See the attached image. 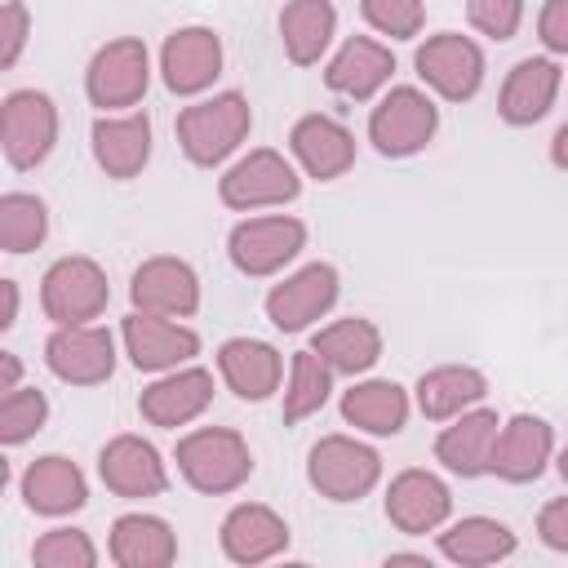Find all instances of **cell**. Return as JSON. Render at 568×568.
Here are the masks:
<instances>
[{"label":"cell","mask_w":568,"mask_h":568,"mask_svg":"<svg viewBox=\"0 0 568 568\" xmlns=\"http://www.w3.org/2000/svg\"><path fill=\"white\" fill-rule=\"evenodd\" d=\"M248 129H253V106L240 89H222L213 98L182 106L178 124H173L182 155L200 169H217L222 160H231L244 146Z\"/></svg>","instance_id":"1"},{"label":"cell","mask_w":568,"mask_h":568,"mask_svg":"<svg viewBox=\"0 0 568 568\" xmlns=\"http://www.w3.org/2000/svg\"><path fill=\"white\" fill-rule=\"evenodd\" d=\"M173 462H178V475L204 497H226V493L244 488L248 475H253V448L231 426L186 430L173 448Z\"/></svg>","instance_id":"2"},{"label":"cell","mask_w":568,"mask_h":568,"mask_svg":"<svg viewBox=\"0 0 568 568\" xmlns=\"http://www.w3.org/2000/svg\"><path fill=\"white\" fill-rule=\"evenodd\" d=\"M306 484L333 506L364 501L382 484V453L355 435H342V430L320 435L306 453Z\"/></svg>","instance_id":"3"},{"label":"cell","mask_w":568,"mask_h":568,"mask_svg":"<svg viewBox=\"0 0 568 568\" xmlns=\"http://www.w3.org/2000/svg\"><path fill=\"white\" fill-rule=\"evenodd\" d=\"M439 133V106L417 84H390L368 111V142L386 160H408Z\"/></svg>","instance_id":"4"},{"label":"cell","mask_w":568,"mask_h":568,"mask_svg":"<svg viewBox=\"0 0 568 568\" xmlns=\"http://www.w3.org/2000/svg\"><path fill=\"white\" fill-rule=\"evenodd\" d=\"M302 195V173L297 160H284L275 146H253L240 155L222 178H217V200L235 213H257V209H284Z\"/></svg>","instance_id":"5"},{"label":"cell","mask_w":568,"mask_h":568,"mask_svg":"<svg viewBox=\"0 0 568 568\" xmlns=\"http://www.w3.org/2000/svg\"><path fill=\"white\" fill-rule=\"evenodd\" d=\"M151 89V53L138 36H115L102 49H93L84 67V93L89 102L111 115V111H133Z\"/></svg>","instance_id":"6"},{"label":"cell","mask_w":568,"mask_h":568,"mask_svg":"<svg viewBox=\"0 0 568 568\" xmlns=\"http://www.w3.org/2000/svg\"><path fill=\"white\" fill-rule=\"evenodd\" d=\"M306 248V222L293 213H262V217H244L231 226L226 235V257L240 275L248 280H266L280 275L288 262H297V253Z\"/></svg>","instance_id":"7"},{"label":"cell","mask_w":568,"mask_h":568,"mask_svg":"<svg viewBox=\"0 0 568 568\" xmlns=\"http://www.w3.org/2000/svg\"><path fill=\"white\" fill-rule=\"evenodd\" d=\"M58 146V106L44 89H13L0 102V151L9 169H40Z\"/></svg>","instance_id":"8"},{"label":"cell","mask_w":568,"mask_h":568,"mask_svg":"<svg viewBox=\"0 0 568 568\" xmlns=\"http://www.w3.org/2000/svg\"><path fill=\"white\" fill-rule=\"evenodd\" d=\"M106 271L84 253H67L40 275V311L53 324H93L106 311Z\"/></svg>","instance_id":"9"},{"label":"cell","mask_w":568,"mask_h":568,"mask_svg":"<svg viewBox=\"0 0 568 568\" xmlns=\"http://www.w3.org/2000/svg\"><path fill=\"white\" fill-rule=\"evenodd\" d=\"M413 67H417V80L444 102H470L484 89V71H488L484 49L462 31L426 36L413 53Z\"/></svg>","instance_id":"10"},{"label":"cell","mask_w":568,"mask_h":568,"mask_svg":"<svg viewBox=\"0 0 568 568\" xmlns=\"http://www.w3.org/2000/svg\"><path fill=\"white\" fill-rule=\"evenodd\" d=\"M337 293H342L337 266L333 262H306L293 275H284L280 284H271L262 306H266V320L280 333H302L337 306Z\"/></svg>","instance_id":"11"},{"label":"cell","mask_w":568,"mask_h":568,"mask_svg":"<svg viewBox=\"0 0 568 568\" xmlns=\"http://www.w3.org/2000/svg\"><path fill=\"white\" fill-rule=\"evenodd\" d=\"M44 364L67 386H102L115 373V337L102 324H53Z\"/></svg>","instance_id":"12"},{"label":"cell","mask_w":568,"mask_h":568,"mask_svg":"<svg viewBox=\"0 0 568 568\" xmlns=\"http://www.w3.org/2000/svg\"><path fill=\"white\" fill-rule=\"evenodd\" d=\"M222 62H226L222 36L200 22L169 31L160 44V80L178 98H195V93L213 89V80L222 75Z\"/></svg>","instance_id":"13"},{"label":"cell","mask_w":568,"mask_h":568,"mask_svg":"<svg viewBox=\"0 0 568 568\" xmlns=\"http://www.w3.org/2000/svg\"><path fill=\"white\" fill-rule=\"evenodd\" d=\"M120 342L138 373H169L200 355L195 328H186L182 320H169V315H151V311H129L120 324Z\"/></svg>","instance_id":"14"},{"label":"cell","mask_w":568,"mask_h":568,"mask_svg":"<svg viewBox=\"0 0 568 568\" xmlns=\"http://www.w3.org/2000/svg\"><path fill=\"white\" fill-rule=\"evenodd\" d=\"M382 510H386V519H390L395 532L426 537V532H439L448 524V515H453V488L435 470L408 466V470H399L386 484Z\"/></svg>","instance_id":"15"},{"label":"cell","mask_w":568,"mask_h":568,"mask_svg":"<svg viewBox=\"0 0 568 568\" xmlns=\"http://www.w3.org/2000/svg\"><path fill=\"white\" fill-rule=\"evenodd\" d=\"M98 479L106 484L111 497H124V501H146V497L169 493V466H164L160 448L142 435L106 439L98 453Z\"/></svg>","instance_id":"16"},{"label":"cell","mask_w":568,"mask_h":568,"mask_svg":"<svg viewBox=\"0 0 568 568\" xmlns=\"http://www.w3.org/2000/svg\"><path fill=\"white\" fill-rule=\"evenodd\" d=\"M129 302H133V311L186 320L200 311V275L186 257L155 253L129 275Z\"/></svg>","instance_id":"17"},{"label":"cell","mask_w":568,"mask_h":568,"mask_svg":"<svg viewBox=\"0 0 568 568\" xmlns=\"http://www.w3.org/2000/svg\"><path fill=\"white\" fill-rule=\"evenodd\" d=\"M209 404H213V373L200 368V364H182V368L155 373V382L142 386V395H138L142 422L160 426V430L191 426L195 417H204Z\"/></svg>","instance_id":"18"},{"label":"cell","mask_w":568,"mask_h":568,"mask_svg":"<svg viewBox=\"0 0 568 568\" xmlns=\"http://www.w3.org/2000/svg\"><path fill=\"white\" fill-rule=\"evenodd\" d=\"M288 541H293L288 519L280 510H271L266 501H235L222 515V528H217L222 555L240 568H253V564H266V559L284 555Z\"/></svg>","instance_id":"19"},{"label":"cell","mask_w":568,"mask_h":568,"mask_svg":"<svg viewBox=\"0 0 568 568\" xmlns=\"http://www.w3.org/2000/svg\"><path fill=\"white\" fill-rule=\"evenodd\" d=\"M497 435H501V417L484 404L457 413L444 422V430L435 435V462L457 475V479H479V475H493V448H497Z\"/></svg>","instance_id":"20"},{"label":"cell","mask_w":568,"mask_h":568,"mask_svg":"<svg viewBox=\"0 0 568 568\" xmlns=\"http://www.w3.org/2000/svg\"><path fill=\"white\" fill-rule=\"evenodd\" d=\"M151 142L155 133L146 111H111V115H98L89 129L93 164L115 182H129L151 164Z\"/></svg>","instance_id":"21"},{"label":"cell","mask_w":568,"mask_h":568,"mask_svg":"<svg viewBox=\"0 0 568 568\" xmlns=\"http://www.w3.org/2000/svg\"><path fill=\"white\" fill-rule=\"evenodd\" d=\"M18 497H22V506H27L31 515L67 519V515H75V510L89 506V479H84V470H80L71 457L44 453V457H36V462L22 470Z\"/></svg>","instance_id":"22"},{"label":"cell","mask_w":568,"mask_h":568,"mask_svg":"<svg viewBox=\"0 0 568 568\" xmlns=\"http://www.w3.org/2000/svg\"><path fill=\"white\" fill-rule=\"evenodd\" d=\"M288 151L297 160V169L315 182H337L351 164H355V133L337 120V115H324V111H311L302 115L293 129H288Z\"/></svg>","instance_id":"23"},{"label":"cell","mask_w":568,"mask_h":568,"mask_svg":"<svg viewBox=\"0 0 568 568\" xmlns=\"http://www.w3.org/2000/svg\"><path fill=\"white\" fill-rule=\"evenodd\" d=\"M555 457V426L537 413H515L501 422L497 448H493V475L506 484H532L546 475Z\"/></svg>","instance_id":"24"},{"label":"cell","mask_w":568,"mask_h":568,"mask_svg":"<svg viewBox=\"0 0 568 568\" xmlns=\"http://www.w3.org/2000/svg\"><path fill=\"white\" fill-rule=\"evenodd\" d=\"M217 377L244 404H262L284 382V355L262 337H226L217 346Z\"/></svg>","instance_id":"25"},{"label":"cell","mask_w":568,"mask_h":568,"mask_svg":"<svg viewBox=\"0 0 568 568\" xmlns=\"http://www.w3.org/2000/svg\"><path fill=\"white\" fill-rule=\"evenodd\" d=\"M395 75V53L390 44L373 40V36H351L342 40V49L328 58L324 67V84L337 93V98H351V102H368L377 98Z\"/></svg>","instance_id":"26"},{"label":"cell","mask_w":568,"mask_h":568,"mask_svg":"<svg viewBox=\"0 0 568 568\" xmlns=\"http://www.w3.org/2000/svg\"><path fill=\"white\" fill-rule=\"evenodd\" d=\"M559 84H564V71H559L555 58H519L501 80L497 115L515 129H528V124L550 115V106L559 98Z\"/></svg>","instance_id":"27"},{"label":"cell","mask_w":568,"mask_h":568,"mask_svg":"<svg viewBox=\"0 0 568 568\" xmlns=\"http://www.w3.org/2000/svg\"><path fill=\"white\" fill-rule=\"evenodd\" d=\"M435 546L457 568H488V564L510 559L519 550V537L510 524H501L493 515H462L435 532Z\"/></svg>","instance_id":"28"},{"label":"cell","mask_w":568,"mask_h":568,"mask_svg":"<svg viewBox=\"0 0 568 568\" xmlns=\"http://www.w3.org/2000/svg\"><path fill=\"white\" fill-rule=\"evenodd\" d=\"M342 422L364 430V435H399L408 426V413H413V399L399 382L390 377H364V382H351V390H342Z\"/></svg>","instance_id":"29"},{"label":"cell","mask_w":568,"mask_h":568,"mask_svg":"<svg viewBox=\"0 0 568 568\" xmlns=\"http://www.w3.org/2000/svg\"><path fill=\"white\" fill-rule=\"evenodd\" d=\"M106 555L120 568H169L178 559V532L151 510H129L111 524Z\"/></svg>","instance_id":"30"},{"label":"cell","mask_w":568,"mask_h":568,"mask_svg":"<svg viewBox=\"0 0 568 568\" xmlns=\"http://www.w3.org/2000/svg\"><path fill=\"white\" fill-rule=\"evenodd\" d=\"M488 395V377L475 368V364H439V368H426L413 386V399L422 408L426 422H448L475 404H484Z\"/></svg>","instance_id":"31"},{"label":"cell","mask_w":568,"mask_h":568,"mask_svg":"<svg viewBox=\"0 0 568 568\" xmlns=\"http://www.w3.org/2000/svg\"><path fill=\"white\" fill-rule=\"evenodd\" d=\"M311 351H320V359L337 377H364L382 359V328L364 315H346V320L324 324L311 337Z\"/></svg>","instance_id":"32"},{"label":"cell","mask_w":568,"mask_h":568,"mask_svg":"<svg viewBox=\"0 0 568 568\" xmlns=\"http://www.w3.org/2000/svg\"><path fill=\"white\" fill-rule=\"evenodd\" d=\"M337 36L333 0H288L280 9V44L293 67H315Z\"/></svg>","instance_id":"33"},{"label":"cell","mask_w":568,"mask_h":568,"mask_svg":"<svg viewBox=\"0 0 568 568\" xmlns=\"http://www.w3.org/2000/svg\"><path fill=\"white\" fill-rule=\"evenodd\" d=\"M333 368L320 359V351H293V359H288V382H284V408H280V417H284V426H297V422H306V417H315L324 404H328V395H333Z\"/></svg>","instance_id":"34"},{"label":"cell","mask_w":568,"mask_h":568,"mask_svg":"<svg viewBox=\"0 0 568 568\" xmlns=\"http://www.w3.org/2000/svg\"><path fill=\"white\" fill-rule=\"evenodd\" d=\"M49 240V204L31 191H4L0 195V248L9 257H22Z\"/></svg>","instance_id":"35"},{"label":"cell","mask_w":568,"mask_h":568,"mask_svg":"<svg viewBox=\"0 0 568 568\" xmlns=\"http://www.w3.org/2000/svg\"><path fill=\"white\" fill-rule=\"evenodd\" d=\"M49 422V399L44 390L36 386H18V390H4L0 399V444L4 448H18L27 439H36Z\"/></svg>","instance_id":"36"},{"label":"cell","mask_w":568,"mask_h":568,"mask_svg":"<svg viewBox=\"0 0 568 568\" xmlns=\"http://www.w3.org/2000/svg\"><path fill=\"white\" fill-rule=\"evenodd\" d=\"M31 564L36 568H93L98 564V546H93V537L84 528L58 524V528H49V532L36 537Z\"/></svg>","instance_id":"37"},{"label":"cell","mask_w":568,"mask_h":568,"mask_svg":"<svg viewBox=\"0 0 568 568\" xmlns=\"http://www.w3.org/2000/svg\"><path fill=\"white\" fill-rule=\"evenodd\" d=\"M359 13L377 36L390 40H413L426 27V0H359Z\"/></svg>","instance_id":"38"},{"label":"cell","mask_w":568,"mask_h":568,"mask_svg":"<svg viewBox=\"0 0 568 568\" xmlns=\"http://www.w3.org/2000/svg\"><path fill=\"white\" fill-rule=\"evenodd\" d=\"M466 18L488 40H515L524 22V0H466Z\"/></svg>","instance_id":"39"},{"label":"cell","mask_w":568,"mask_h":568,"mask_svg":"<svg viewBox=\"0 0 568 568\" xmlns=\"http://www.w3.org/2000/svg\"><path fill=\"white\" fill-rule=\"evenodd\" d=\"M31 40V13L22 0H4V13H0V71H13L22 49Z\"/></svg>","instance_id":"40"},{"label":"cell","mask_w":568,"mask_h":568,"mask_svg":"<svg viewBox=\"0 0 568 568\" xmlns=\"http://www.w3.org/2000/svg\"><path fill=\"white\" fill-rule=\"evenodd\" d=\"M537 541L555 555H568V493L564 497H550L541 510H537Z\"/></svg>","instance_id":"41"},{"label":"cell","mask_w":568,"mask_h":568,"mask_svg":"<svg viewBox=\"0 0 568 568\" xmlns=\"http://www.w3.org/2000/svg\"><path fill=\"white\" fill-rule=\"evenodd\" d=\"M537 40L546 44L550 58L568 53V0H546L537 13Z\"/></svg>","instance_id":"42"},{"label":"cell","mask_w":568,"mask_h":568,"mask_svg":"<svg viewBox=\"0 0 568 568\" xmlns=\"http://www.w3.org/2000/svg\"><path fill=\"white\" fill-rule=\"evenodd\" d=\"M22 386V359L18 351H0V390H18Z\"/></svg>","instance_id":"43"},{"label":"cell","mask_w":568,"mask_h":568,"mask_svg":"<svg viewBox=\"0 0 568 568\" xmlns=\"http://www.w3.org/2000/svg\"><path fill=\"white\" fill-rule=\"evenodd\" d=\"M0 293H4V315H0V328H13V324H18V280H0Z\"/></svg>","instance_id":"44"},{"label":"cell","mask_w":568,"mask_h":568,"mask_svg":"<svg viewBox=\"0 0 568 568\" xmlns=\"http://www.w3.org/2000/svg\"><path fill=\"white\" fill-rule=\"evenodd\" d=\"M550 164L559 169V173H568V120L555 129V138H550Z\"/></svg>","instance_id":"45"},{"label":"cell","mask_w":568,"mask_h":568,"mask_svg":"<svg viewBox=\"0 0 568 568\" xmlns=\"http://www.w3.org/2000/svg\"><path fill=\"white\" fill-rule=\"evenodd\" d=\"M555 466H559V475H564V484H568V444L559 448V462H555Z\"/></svg>","instance_id":"46"}]
</instances>
